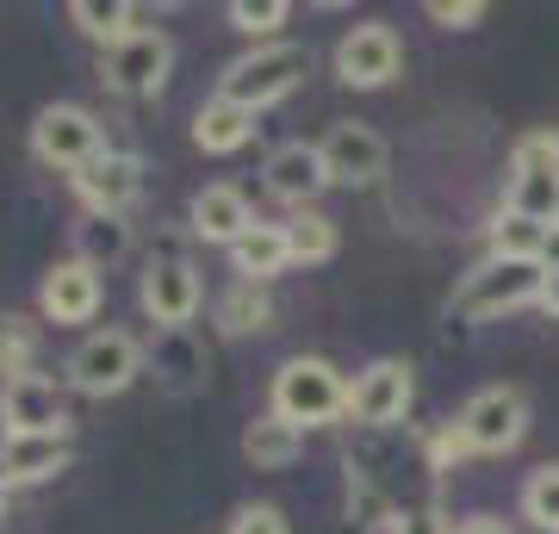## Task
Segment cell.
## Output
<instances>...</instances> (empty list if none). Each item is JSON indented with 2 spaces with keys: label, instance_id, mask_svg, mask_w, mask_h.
Wrapping results in <instances>:
<instances>
[{
  "label": "cell",
  "instance_id": "obj_36",
  "mask_svg": "<svg viewBox=\"0 0 559 534\" xmlns=\"http://www.w3.org/2000/svg\"><path fill=\"white\" fill-rule=\"evenodd\" d=\"M540 305H547V311L559 317V268H554V274H547V293H540Z\"/></svg>",
  "mask_w": 559,
  "mask_h": 534
},
{
  "label": "cell",
  "instance_id": "obj_10",
  "mask_svg": "<svg viewBox=\"0 0 559 534\" xmlns=\"http://www.w3.org/2000/svg\"><path fill=\"white\" fill-rule=\"evenodd\" d=\"M0 423L7 436H62L69 411H62V385L44 373H20L0 385Z\"/></svg>",
  "mask_w": 559,
  "mask_h": 534
},
{
  "label": "cell",
  "instance_id": "obj_31",
  "mask_svg": "<svg viewBox=\"0 0 559 534\" xmlns=\"http://www.w3.org/2000/svg\"><path fill=\"white\" fill-rule=\"evenodd\" d=\"M230 534H293V529H286V515H280L274 503H242V510L230 515Z\"/></svg>",
  "mask_w": 559,
  "mask_h": 534
},
{
  "label": "cell",
  "instance_id": "obj_3",
  "mask_svg": "<svg viewBox=\"0 0 559 534\" xmlns=\"http://www.w3.org/2000/svg\"><path fill=\"white\" fill-rule=\"evenodd\" d=\"M503 212H522V218L559 230V131H528L516 143L510 187H503Z\"/></svg>",
  "mask_w": 559,
  "mask_h": 534
},
{
  "label": "cell",
  "instance_id": "obj_28",
  "mask_svg": "<svg viewBox=\"0 0 559 534\" xmlns=\"http://www.w3.org/2000/svg\"><path fill=\"white\" fill-rule=\"evenodd\" d=\"M522 515H528L540 534H559V466H540V473L522 485Z\"/></svg>",
  "mask_w": 559,
  "mask_h": 534
},
{
  "label": "cell",
  "instance_id": "obj_2",
  "mask_svg": "<svg viewBox=\"0 0 559 534\" xmlns=\"http://www.w3.org/2000/svg\"><path fill=\"white\" fill-rule=\"evenodd\" d=\"M305 75H311V50H305V44H255L249 57H237L224 69L218 94L249 106V112H261V106H274V99L293 94Z\"/></svg>",
  "mask_w": 559,
  "mask_h": 534
},
{
  "label": "cell",
  "instance_id": "obj_11",
  "mask_svg": "<svg viewBox=\"0 0 559 534\" xmlns=\"http://www.w3.org/2000/svg\"><path fill=\"white\" fill-rule=\"evenodd\" d=\"M323 168H330V187H373L385 175V138L373 124L342 119L323 131Z\"/></svg>",
  "mask_w": 559,
  "mask_h": 534
},
{
  "label": "cell",
  "instance_id": "obj_23",
  "mask_svg": "<svg viewBox=\"0 0 559 534\" xmlns=\"http://www.w3.org/2000/svg\"><path fill=\"white\" fill-rule=\"evenodd\" d=\"M69 20H75L94 44L112 50V44H124L131 32H143V7H124V0H75Z\"/></svg>",
  "mask_w": 559,
  "mask_h": 534
},
{
  "label": "cell",
  "instance_id": "obj_21",
  "mask_svg": "<svg viewBox=\"0 0 559 534\" xmlns=\"http://www.w3.org/2000/svg\"><path fill=\"white\" fill-rule=\"evenodd\" d=\"M255 138V112L249 106H237V99H205L200 119H193V143L200 150H212V156H230V150H242V143Z\"/></svg>",
  "mask_w": 559,
  "mask_h": 534
},
{
  "label": "cell",
  "instance_id": "obj_29",
  "mask_svg": "<svg viewBox=\"0 0 559 534\" xmlns=\"http://www.w3.org/2000/svg\"><path fill=\"white\" fill-rule=\"evenodd\" d=\"M32 348H38V330L25 317H0V373L7 379L32 373Z\"/></svg>",
  "mask_w": 559,
  "mask_h": 534
},
{
  "label": "cell",
  "instance_id": "obj_4",
  "mask_svg": "<svg viewBox=\"0 0 559 534\" xmlns=\"http://www.w3.org/2000/svg\"><path fill=\"white\" fill-rule=\"evenodd\" d=\"M342 411H348V379H342L330 360L299 355L274 373V416L311 429V423H336Z\"/></svg>",
  "mask_w": 559,
  "mask_h": 534
},
{
  "label": "cell",
  "instance_id": "obj_8",
  "mask_svg": "<svg viewBox=\"0 0 559 534\" xmlns=\"http://www.w3.org/2000/svg\"><path fill=\"white\" fill-rule=\"evenodd\" d=\"M138 298H143V311L156 317V330H187L193 311H200V274H193V261L175 256V249L156 256L138 280Z\"/></svg>",
  "mask_w": 559,
  "mask_h": 534
},
{
  "label": "cell",
  "instance_id": "obj_24",
  "mask_svg": "<svg viewBox=\"0 0 559 534\" xmlns=\"http://www.w3.org/2000/svg\"><path fill=\"white\" fill-rule=\"evenodd\" d=\"M242 454L255 460V466H267V473H274V466H293V460H299V423H286V416H255V423H249V429H242Z\"/></svg>",
  "mask_w": 559,
  "mask_h": 534
},
{
  "label": "cell",
  "instance_id": "obj_22",
  "mask_svg": "<svg viewBox=\"0 0 559 534\" xmlns=\"http://www.w3.org/2000/svg\"><path fill=\"white\" fill-rule=\"evenodd\" d=\"M124 256H131V224H124V218L87 212V218L75 224V261H87L94 274H106V268H119Z\"/></svg>",
  "mask_w": 559,
  "mask_h": 534
},
{
  "label": "cell",
  "instance_id": "obj_37",
  "mask_svg": "<svg viewBox=\"0 0 559 534\" xmlns=\"http://www.w3.org/2000/svg\"><path fill=\"white\" fill-rule=\"evenodd\" d=\"M0 515H7V478H0Z\"/></svg>",
  "mask_w": 559,
  "mask_h": 534
},
{
  "label": "cell",
  "instance_id": "obj_6",
  "mask_svg": "<svg viewBox=\"0 0 559 534\" xmlns=\"http://www.w3.org/2000/svg\"><path fill=\"white\" fill-rule=\"evenodd\" d=\"M32 156H38L44 168L81 175L94 156H106V131L87 106H44L38 124H32Z\"/></svg>",
  "mask_w": 559,
  "mask_h": 534
},
{
  "label": "cell",
  "instance_id": "obj_19",
  "mask_svg": "<svg viewBox=\"0 0 559 534\" xmlns=\"http://www.w3.org/2000/svg\"><path fill=\"white\" fill-rule=\"evenodd\" d=\"M150 367H156L162 392H193V385L205 379V348L193 342V330H156Z\"/></svg>",
  "mask_w": 559,
  "mask_h": 534
},
{
  "label": "cell",
  "instance_id": "obj_15",
  "mask_svg": "<svg viewBox=\"0 0 559 534\" xmlns=\"http://www.w3.org/2000/svg\"><path fill=\"white\" fill-rule=\"evenodd\" d=\"M75 193L87 199V212H106V218H124L131 199L143 193V162L131 150H106L75 175Z\"/></svg>",
  "mask_w": 559,
  "mask_h": 534
},
{
  "label": "cell",
  "instance_id": "obj_34",
  "mask_svg": "<svg viewBox=\"0 0 559 534\" xmlns=\"http://www.w3.org/2000/svg\"><path fill=\"white\" fill-rule=\"evenodd\" d=\"M460 454H473V448L460 441V429H454V423H448V429H436V436H429V460H436V466H448V460H460Z\"/></svg>",
  "mask_w": 559,
  "mask_h": 534
},
{
  "label": "cell",
  "instance_id": "obj_9",
  "mask_svg": "<svg viewBox=\"0 0 559 534\" xmlns=\"http://www.w3.org/2000/svg\"><path fill=\"white\" fill-rule=\"evenodd\" d=\"M411 397H417L411 360H373V367H360L355 385H348V416L367 423V429H385V423H399V416L411 411Z\"/></svg>",
  "mask_w": 559,
  "mask_h": 534
},
{
  "label": "cell",
  "instance_id": "obj_5",
  "mask_svg": "<svg viewBox=\"0 0 559 534\" xmlns=\"http://www.w3.org/2000/svg\"><path fill=\"white\" fill-rule=\"evenodd\" d=\"M454 429L473 454H510L528 436V397L516 385H485V392H473L460 404Z\"/></svg>",
  "mask_w": 559,
  "mask_h": 534
},
{
  "label": "cell",
  "instance_id": "obj_32",
  "mask_svg": "<svg viewBox=\"0 0 559 534\" xmlns=\"http://www.w3.org/2000/svg\"><path fill=\"white\" fill-rule=\"evenodd\" d=\"M429 20L448 25V32H466V25L485 20V0H429Z\"/></svg>",
  "mask_w": 559,
  "mask_h": 534
},
{
  "label": "cell",
  "instance_id": "obj_17",
  "mask_svg": "<svg viewBox=\"0 0 559 534\" xmlns=\"http://www.w3.org/2000/svg\"><path fill=\"white\" fill-rule=\"evenodd\" d=\"M69 466V429L62 436H0V478L7 485H38Z\"/></svg>",
  "mask_w": 559,
  "mask_h": 534
},
{
  "label": "cell",
  "instance_id": "obj_33",
  "mask_svg": "<svg viewBox=\"0 0 559 534\" xmlns=\"http://www.w3.org/2000/svg\"><path fill=\"white\" fill-rule=\"evenodd\" d=\"M392 534H454V529L436 510H404V515H392Z\"/></svg>",
  "mask_w": 559,
  "mask_h": 534
},
{
  "label": "cell",
  "instance_id": "obj_20",
  "mask_svg": "<svg viewBox=\"0 0 559 534\" xmlns=\"http://www.w3.org/2000/svg\"><path fill=\"white\" fill-rule=\"evenodd\" d=\"M286 261H293V249H286V230H280V224H261L255 218L237 242H230V268H237L242 280H255V286H267Z\"/></svg>",
  "mask_w": 559,
  "mask_h": 534
},
{
  "label": "cell",
  "instance_id": "obj_14",
  "mask_svg": "<svg viewBox=\"0 0 559 534\" xmlns=\"http://www.w3.org/2000/svg\"><path fill=\"white\" fill-rule=\"evenodd\" d=\"M261 180H267V193H274L280 205L311 212V199L330 187V168H323V150H318V143H280L274 156L261 162Z\"/></svg>",
  "mask_w": 559,
  "mask_h": 534
},
{
  "label": "cell",
  "instance_id": "obj_25",
  "mask_svg": "<svg viewBox=\"0 0 559 534\" xmlns=\"http://www.w3.org/2000/svg\"><path fill=\"white\" fill-rule=\"evenodd\" d=\"M547 249H554V224H535V218H522V212H498V224H491V256L547 261Z\"/></svg>",
  "mask_w": 559,
  "mask_h": 534
},
{
  "label": "cell",
  "instance_id": "obj_7",
  "mask_svg": "<svg viewBox=\"0 0 559 534\" xmlns=\"http://www.w3.org/2000/svg\"><path fill=\"white\" fill-rule=\"evenodd\" d=\"M138 373H143V348L124 336V330H94V336L69 355V385L87 392V397H119Z\"/></svg>",
  "mask_w": 559,
  "mask_h": 534
},
{
  "label": "cell",
  "instance_id": "obj_27",
  "mask_svg": "<svg viewBox=\"0 0 559 534\" xmlns=\"http://www.w3.org/2000/svg\"><path fill=\"white\" fill-rule=\"evenodd\" d=\"M280 230H286V249H293V261H305V268L336 256V218H323L318 205H311V212H293Z\"/></svg>",
  "mask_w": 559,
  "mask_h": 534
},
{
  "label": "cell",
  "instance_id": "obj_16",
  "mask_svg": "<svg viewBox=\"0 0 559 534\" xmlns=\"http://www.w3.org/2000/svg\"><path fill=\"white\" fill-rule=\"evenodd\" d=\"M100 274L87 268V261H62V268H50L38 286V305L50 323H87V317L100 311Z\"/></svg>",
  "mask_w": 559,
  "mask_h": 534
},
{
  "label": "cell",
  "instance_id": "obj_1",
  "mask_svg": "<svg viewBox=\"0 0 559 534\" xmlns=\"http://www.w3.org/2000/svg\"><path fill=\"white\" fill-rule=\"evenodd\" d=\"M547 261H503V256H485L473 274L454 286V317L466 323H485V317H503V311H522V305H540L547 293Z\"/></svg>",
  "mask_w": 559,
  "mask_h": 534
},
{
  "label": "cell",
  "instance_id": "obj_13",
  "mask_svg": "<svg viewBox=\"0 0 559 534\" xmlns=\"http://www.w3.org/2000/svg\"><path fill=\"white\" fill-rule=\"evenodd\" d=\"M168 62H175V44L162 32H131L124 44L106 50V87L112 94H156L168 81Z\"/></svg>",
  "mask_w": 559,
  "mask_h": 534
},
{
  "label": "cell",
  "instance_id": "obj_26",
  "mask_svg": "<svg viewBox=\"0 0 559 534\" xmlns=\"http://www.w3.org/2000/svg\"><path fill=\"white\" fill-rule=\"evenodd\" d=\"M218 323H224V330H237V336H249V330H267V323H274V298H267V286H255V280H237V286L218 298Z\"/></svg>",
  "mask_w": 559,
  "mask_h": 534
},
{
  "label": "cell",
  "instance_id": "obj_12",
  "mask_svg": "<svg viewBox=\"0 0 559 534\" xmlns=\"http://www.w3.org/2000/svg\"><path fill=\"white\" fill-rule=\"evenodd\" d=\"M404 62V44L392 25H355L348 38L336 44V81L342 87H385L399 75Z\"/></svg>",
  "mask_w": 559,
  "mask_h": 534
},
{
  "label": "cell",
  "instance_id": "obj_18",
  "mask_svg": "<svg viewBox=\"0 0 559 534\" xmlns=\"http://www.w3.org/2000/svg\"><path fill=\"white\" fill-rule=\"evenodd\" d=\"M249 224H255V212H249V199H242L230 180H218V187H205V193L193 199V237L200 242H224V249H230Z\"/></svg>",
  "mask_w": 559,
  "mask_h": 534
},
{
  "label": "cell",
  "instance_id": "obj_35",
  "mask_svg": "<svg viewBox=\"0 0 559 534\" xmlns=\"http://www.w3.org/2000/svg\"><path fill=\"white\" fill-rule=\"evenodd\" d=\"M454 534H510V522H498V515H466Z\"/></svg>",
  "mask_w": 559,
  "mask_h": 534
},
{
  "label": "cell",
  "instance_id": "obj_30",
  "mask_svg": "<svg viewBox=\"0 0 559 534\" xmlns=\"http://www.w3.org/2000/svg\"><path fill=\"white\" fill-rule=\"evenodd\" d=\"M286 13H293L286 0H237V7H230V25L249 32V38H274L280 25H286Z\"/></svg>",
  "mask_w": 559,
  "mask_h": 534
}]
</instances>
